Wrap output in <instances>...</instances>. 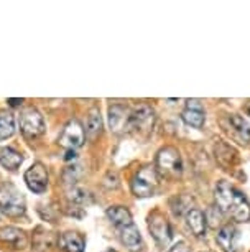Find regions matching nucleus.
<instances>
[{"mask_svg": "<svg viewBox=\"0 0 250 252\" xmlns=\"http://www.w3.org/2000/svg\"><path fill=\"white\" fill-rule=\"evenodd\" d=\"M106 252H115V251H106Z\"/></svg>", "mask_w": 250, "mask_h": 252, "instance_id": "28", "label": "nucleus"}, {"mask_svg": "<svg viewBox=\"0 0 250 252\" xmlns=\"http://www.w3.org/2000/svg\"><path fill=\"white\" fill-rule=\"evenodd\" d=\"M0 211L8 218H20L25 215L27 203L23 194L15 185L3 183L0 185Z\"/></svg>", "mask_w": 250, "mask_h": 252, "instance_id": "2", "label": "nucleus"}, {"mask_svg": "<svg viewBox=\"0 0 250 252\" xmlns=\"http://www.w3.org/2000/svg\"><path fill=\"white\" fill-rule=\"evenodd\" d=\"M186 109H197V111H204V107H202L201 101H197V99H188Z\"/></svg>", "mask_w": 250, "mask_h": 252, "instance_id": "23", "label": "nucleus"}, {"mask_svg": "<svg viewBox=\"0 0 250 252\" xmlns=\"http://www.w3.org/2000/svg\"><path fill=\"white\" fill-rule=\"evenodd\" d=\"M23 163V157L12 147H2L0 149V165L7 170H17Z\"/></svg>", "mask_w": 250, "mask_h": 252, "instance_id": "17", "label": "nucleus"}, {"mask_svg": "<svg viewBox=\"0 0 250 252\" xmlns=\"http://www.w3.org/2000/svg\"><path fill=\"white\" fill-rule=\"evenodd\" d=\"M214 198L219 211L227 215L229 218H232L234 221L245 222L250 220V204L247 198L229 182L222 180V182L218 183Z\"/></svg>", "mask_w": 250, "mask_h": 252, "instance_id": "1", "label": "nucleus"}, {"mask_svg": "<svg viewBox=\"0 0 250 252\" xmlns=\"http://www.w3.org/2000/svg\"><path fill=\"white\" fill-rule=\"evenodd\" d=\"M247 111H249V114H250V104H249V107H247Z\"/></svg>", "mask_w": 250, "mask_h": 252, "instance_id": "27", "label": "nucleus"}, {"mask_svg": "<svg viewBox=\"0 0 250 252\" xmlns=\"http://www.w3.org/2000/svg\"><path fill=\"white\" fill-rule=\"evenodd\" d=\"M158 185H160V175L157 172V168L147 165L137 172L130 187H132V193L137 198H148L155 194Z\"/></svg>", "mask_w": 250, "mask_h": 252, "instance_id": "3", "label": "nucleus"}, {"mask_svg": "<svg viewBox=\"0 0 250 252\" xmlns=\"http://www.w3.org/2000/svg\"><path fill=\"white\" fill-rule=\"evenodd\" d=\"M18 124H20L22 134L25 135L27 139H35V137H40L45 132L43 116H41L38 109H35V107L23 109L20 114V119H18Z\"/></svg>", "mask_w": 250, "mask_h": 252, "instance_id": "5", "label": "nucleus"}, {"mask_svg": "<svg viewBox=\"0 0 250 252\" xmlns=\"http://www.w3.org/2000/svg\"><path fill=\"white\" fill-rule=\"evenodd\" d=\"M239 234L235 224H225L219 229L216 241L225 252H239Z\"/></svg>", "mask_w": 250, "mask_h": 252, "instance_id": "11", "label": "nucleus"}, {"mask_svg": "<svg viewBox=\"0 0 250 252\" xmlns=\"http://www.w3.org/2000/svg\"><path fill=\"white\" fill-rule=\"evenodd\" d=\"M155 168L162 177H180L183 173L181 155L174 147H165L157 154Z\"/></svg>", "mask_w": 250, "mask_h": 252, "instance_id": "4", "label": "nucleus"}, {"mask_svg": "<svg viewBox=\"0 0 250 252\" xmlns=\"http://www.w3.org/2000/svg\"><path fill=\"white\" fill-rule=\"evenodd\" d=\"M58 247L61 252H84V239L78 232H63L58 239Z\"/></svg>", "mask_w": 250, "mask_h": 252, "instance_id": "13", "label": "nucleus"}, {"mask_svg": "<svg viewBox=\"0 0 250 252\" xmlns=\"http://www.w3.org/2000/svg\"><path fill=\"white\" fill-rule=\"evenodd\" d=\"M186 222L188 227H190L196 237H202L206 234V216L202 215V211H199V209H190L186 213Z\"/></svg>", "mask_w": 250, "mask_h": 252, "instance_id": "15", "label": "nucleus"}, {"mask_svg": "<svg viewBox=\"0 0 250 252\" xmlns=\"http://www.w3.org/2000/svg\"><path fill=\"white\" fill-rule=\"evenodd\" d=\"M69 198L73 199L74 203H78V204H84V203L87 201L89 194H87L86 191H84V189H81V188H73V189H71Z\"/></svg>", "mask_w": 250, "mask_h": 252, "instance_id": "22", "label": "nucleus"}, {"mask_svg": "<svg viewBox=\"0 0 250 252\" xmlns=\"http://www.w3.org/2000/svg\"><path fill=\"white\" fill-rule=\"evenodd\" d=\"M120 241L124 242V246L132 252H137L141 249V236H140V231L135 227V224L122 227Z\"/></svg>", "mask_w": 250, "mask_h": 252, "instance_id": "14", "label": "nucleus"}, {"mask_svg": "<svg viewBox=\"0 0 250 252\" xmlns=\"http://www.w3.org/2000/svg\"><path fill=\"white\" fill-rule=\"evenodd\" d=\"M155 126V112L147 104H140L132 111V132L148 135Z\"/></svg>", "mask_w": 250, "mask_h": 252, "instance_id": "9", "label": "nucleus"}, {"mask_svg": "<svg viewBox=\"0 0 250 252\" xmlns=\"http://www.w3.org/2000/svg\"><path fill=\"white\" fill-rule=\"evenodd\" d=\"M148 231L152 232L153 239L157 241L160 247H165L171 242L173 229L169 226L168 220L160 211H155L148 216Z\"/></svg>", "mask_w": 250, "mask_h": 252, "instance_id": "6", "label": "nucleus"}, {"mask_svg": "<svg viewBox=\"0 0 250 252\" xmlns=\"http://www.w3.org/2000/svg\"><path fill=\"white\" fill-rule=\"evenodd\" d=\"M229 122H230V129L235 132V135L240 140L250 142V126L247 124V121H244V117L237 116V114H232V116H229Z\"/></svg>", "mask_w": 250, "mask_h": 252, "instance_id": "19", "label": "nucleus"}, {"mask_svg": "<svg viewBox=\"0 0 250 252\" xmlns=\"http://www.w3.org/2000/svg\"><path fill=\"white\" fill-rule=\"evenodd\" d=\"M183 122L188 126L194 127V129H201L204 126V111H197V109H185L181 112Z\"/></svg>", "mask_w": 250, "mask_h": 252, "instance_id": "21", "label": "nucleus"}, {"mask_svg": "<svg viewBox=\"0 0 250 252\" xmlns=\"http://www.w3.org/2000/svg\"><path fill=\"white\" fill-rule=\"evenodd\" d=\"M107 218H109V221L114 226L119 227V229H122V227H125V226L134 224V222H132L130 211L125 206H111L109 209H107Z\"/></svg>", "mask_w": 250, "mask_h": 252, "instance_id": "16", "label": "nucleus"}, {"mask_svg": "<svg viewBox=\"0 0 250 252\" xmlns=\"http://www.w3.org/2000/svg\"><path fill=\"white\" fill-rule=\"evenodd\" d=\"M8 104H10L12 107H18V106H22V102H23V99H8L7 101Z\"/></svg>", "mask_w": 250, "mask_h": 252, "instance_id": "25", "label": "nucleus"}, {"mask_svg": "<svg viewBox=\"0 0 250 252\" xmlns=\"http://www.w3.org/2000/svg\"><path fill=\"white\" fill-rule=\"evenodd\" d=\"M84 139H86V132H84L83 124L74 119V121H69L64 126L58 139V144L68 150H76L84 144Z\"/></svg>", "mask_w": 250, "mask_h": 252, "instance_id": "8", "label": "nucleus"}, {"mask_svg": "<svg viewBox=\"0 0 250 252\" xmlns=\"http://www.w3.org/2000/svg\"><path fill=\"white\" fill-rule=\"evenodd\" d=\"M102 132V119L97 109H92L86 124V137L89 140H96Z\"/></svg>", "mask_w": 250, "mask_h": 252, "instance_id": "18", "label": "nucleus"}, {"mask_svg": "<svg viewBox=\"0 0 250 252\" xmlns=\"http://www.w3.org/2000/svg\"><path fill=\"white\" fill-rule=\"evenodd\" d=\"M109 126L114 134H129L132 132V109L122 104L109 107Z\"/></svg>", "mask_w": 250, "mask_h": 252, "instance_id": "7", "label": "nucleus"}, {"mask_svg": "<svg viewBox=\"0 0 250 252\" xmlns=\"http://www.w3.org/2000/svg\"><path fill=\"white\" fill-rule=\"evenodd\" d=\"M169 252H191V251L186 242H178V244H174L171 249H169Z\"/></svg>", "mask_w": 250, "mask_h": 252, "instance_id": "24", "label": "nucleus"}, {"mask_svg": "<svg viewBox=\"0 0 250 252\" xmlns=\"http://www.w3.org/2000/svg\"><path fill=\"white\" fill-rule=\"evenodd\" d=\"M25 183L33 193H45L48 188V170L43 163L36 161L33 163L25 173Z\"/></svg>", "mask_w": 250, "mask_h": 252, "instance_id": "10", "label": "nucleus"}, {"mask_svg": "<svg viewBox=\"0 0 250 252\" xmlns=\"http://www.w3.org/2000/svg\"><path fill=\"white\" fill-rule=\"evenodd\" d=\"M71 158H76V152L74 150H68V154H66V160H71Z\"/></svg>", "mask_w": 250, "mask_h": 252, "instance_id": "26", "label": "nucleus"}, {"mask_svg": "<svg viewBox=\"0 0 250 252\" xmlns=\"http://www.w3.org/2000/svg\"><path fill=\"white\" fill-rule=\"evenodd\" d=\"M0 242L13 247V249H25L28 246L27 234L22 229L13 226H5L0 229Z\"/></svg>", "mask_w": 250, "mask_h": 252, "instance_id": "12", "label": "nucleus"}, {"mask_svg": "<svg viewBox=\"0 0 250 252\" xmlns=\"http://www.w3.org/2000/svg\"><path fill=\"white\" fill-rule=\"evenodd\" d=\"M15 134V117L10 112H0V140H5Z\"/></svg>", "mask_w": 250, "mask_h": 252, "instance_id": "20", "label": "nucleus"}]
</instances>
